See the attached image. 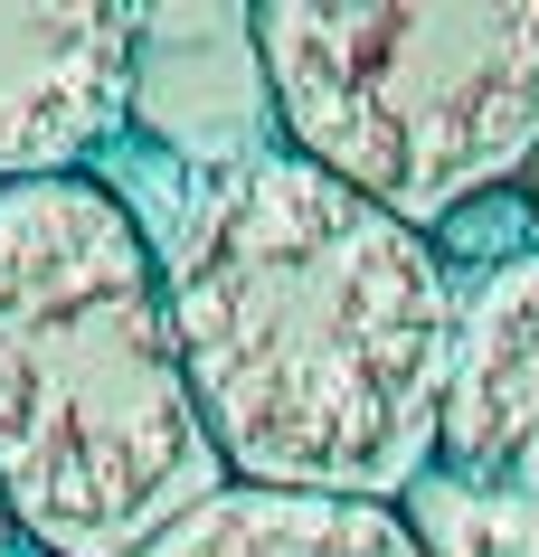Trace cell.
I'll use <instances>...</instances> for the list:
<instances>
[{"label":"cell","mask_w":539,"mask_h":557,"mask_svg":"<svg viewBox=\"0 0 539 557\" xmlns=\"http://www.w3.org/2000/svg\"><path fill=\"white\" fill-rule=\"evenodd\" d=\"M189 397L228 492L407 500L436 472L454 284L436 236L256 143L161 227Z\"/></svg>","instance_id":"6da1fadb"},{"label":"cell","mask_w":539,"mask_h":557,"mask_svg":"<svg viewBox=\"0 0 539 557\" xmlns=\"http://www.w3.org/2000/svg\"><path fill=\"white\" fill-rule=\"evenodd\" d=\"M0 492L38 557H133L228 492L161 236L95 171L0 189Z\"/></svg>","instance_id":"7a4b0ae2"},{"label":"cell","mask_w":539,"mask_h":557,"mask_svg":"<svg viewBox=\"0 0 539 557\" xmlns=\"http://www.w3.org/2000/svg\"><path fill=\"white\" fill-rule=\"evenodd\" d=\"M246 38L274 143L417 236L539 151V0H266Z\"/></svg>","instance_id":"3957f363"},{"label":"cell","mask_w":539,"mask_h":557,"mask_svg":"<svg viewBox=\"0 0 539 557\" xmlns=\"http://www.w3.org/2000/svg\"><path fill=\"white\" fill-rule=\"evenodd\" d=\"M143 104V10L48 0L0 10V189L76 180Z\"/></svg>","instance_id":"277c9868"},{"label":"cell","mask_w":539,"mask_h":557,"mask_svg":"<svg viewBox=\"0 0 539 557\" xmlns=\"http://www.w3.org/2000/svg\"><path fill=\"white\" fill-rule=\"evenodd\" d=\"M436 472L464 482V492L539 500V246L482 264L454 294Z\"/></svg>","instance_id":"5b68a950"},{"label":"cell","mask_w":539,"mask_h":557,"mask_svg":"<svg viewBox=\"0 0 539 557\" xmlns=\"http://www.w3.org/2000/svg\"><path fill=\"white\" fill-rule=\"evenodd\" d=\"M133 557H426L389 500H303V492H218Z\"/></svg>","instance_id":"8992f818"},{"label":"cell","mask_w":539,"mask_h":557,"mask_svg":"<svg viewBox=\"0 0 539 557\" xmlns=\"http://www.w3.org/2000/svg\"><path fill=\"white\" fill-rule=\"evenodd\" d=\"M426 557H539V500H502V492H464L445 472H426L397 500Z\"/></svg>","instance_id":"52a82bcc"},{"label":"cell","mask_w":539,"mask_h":557,"mask_svg":"<svg viewBox=\"0 0 539 557\" xmlns=\"http://www.w3.org/2000/svg\"><path fill=\"white\" fill-rule=\"evenodd\" d=\"M0 557H38L29 529H20V510H10V492H0Z\"/></svg>","instance_id":"ba28073f"},{"label":"cell","mask_w":539,"mask_h":557,"mask_svg":"<svg viewBox=\"0 0 539 557\" xmlns=\"http://www.w3.org/2000/svg\"><path fill=\"white\" fill-rule=\"evenodd\" d=\"M520 199H530V227H539V151H530V171H520Z\"/></svg>","instance_id":"9c48e42d"}]
</instances>
